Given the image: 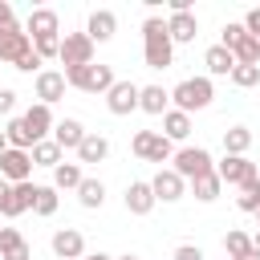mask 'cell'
Masks as SVG:
<instances>
[{
  "label": "cell",
  "instance_id": "obj_12",
  "mask_svg": "<svg viewBox=\"0 0 260 260\" xmlns=\"http://www.w3.org/2000/svg\"><path fill=\"white\" fill-rule=\"evenodd\" d=\"M150 191H154V199H158V203H175V199H183V195H187V183H183L171 167H158V175L150 179Z\"/></svg>",
  "mask_w": 260,
  "mask_h": 260
},
{
  "label": "cell",
  "instance_id": "obj_6",
  "mask_svg": "<svg viewBox=\"0 0 260 260\" xmlns=\"http://www.w3.org/2000/svg\"><path fill=\"white\" fill-rule=\"evenodd\" d=\"M57 61H61L65 69L89 65V61H93V41H89L85 32H65V37H61V49H57Z\"/></svg>",
  "mask_w": 260,
  "mask_h": 260
},
{
  "label": "cell",
  "instance_id": "obj_14",
  "mask_svg": "<svg viewBox=\"0 0 260 260\" xmlns=\"http://www.w3.org/2000/svg\"><path fill=\"white\" fill-rule=\"evenodd\" d=\"M32 85H37V102L41 106H53V102L65 98V73L61 69H41Z\"/></svg>",
  "mask_w": 260,
  "mask_h": 260
},
{
  "label": "cell",
  "instance_id": "obj_37",
  "mask_svg": "<svg viewBox=\"0 0 260 260\" xmlns=\"http://www.w3.org/2000/svg\"><path fill=\"white\" fill-rule=\"evenodd\" d=\"M57 49H61V37H37V41H32V53H37L41 61L57 57Z\"/></svg>",
  "mask_w": 260,
  "mask_h": 260
},
{
  "label": "cell",
  "instance_id": "obj_27",
  "mask_svg": "<svg viewBox=\"0 0 260 260\" xmlns=\"http://www.w3.org/2000/svg\"><path fill=\"white\" fill-rule=\"evenodd\" d=\"M81 162H61V167H53V187L57 191H77L81 187Z\"/></svg>",
  "mask_w": 260,
  "mask_h": 260
},
{
  "label": "cell",
  "instance_id": "obj_15",
  "mask_svg": "<svg viewBox=\"0 0 260 260\" xmlns=\"http://www.w3.org/2000/svg\"><path fill=\"white\" fill-rule=\"evenodd\" d=\"M24 32H28V41H37V37H61V20H57L53 8H32L28 20H24Z\"/></svg>",
  "mask_w": 260,
  "mask_h": 260
},
{
  "label": "cell",
  "instance_id": "obj_45",
  "mask_svg": "<svg viewBox=\"0 0 260 260\" xmlns=\"http://www.w3.org/2000/svg\"><path fill=\"white\" fill-rule=\"evenodd\" d=\"M252 248H256V252H260V232H256V236H252Z\"/></svg>",
  "mask_w": 260,
  "mask_h": 260
},
{
  "label": "cell",
  "instance_id": "obj_5",
  "mask_svg": "<svg viewBox=\"0 0 260 260\" xmlns=\"http://www.w3.org/2000/svg\"><path fill=\"white\" fill-rule=\"evenodd\" d=\"M130 150H134L142 162H171V158H175V146H171L158 130H138L134 142H130Z\"/></svg>",
  "mask_w": 260,
  "mask_h": 260
},
{
  "label": "cell",
  "instance_id": "obj_21",
  "mask_svg": "<svg viewBox=\"0 0 260 260\" xmlns=\"http://www.w3.org/2000/svg\"><path fill=\"white\" fill-rule=\"evenodd\" d=\"M85 134H89V130H85V126H81L77 118H61V122L53 126V134H49V138H53V142H57L61 150H77Z\"/></svg>",
  "mask_w": 260,
  "mask_h": 260
},
{
  "label": "cell",
  "instance_id": "obj_24",
  "mask_svg": "<svg viewBox=\"0 0 260 260\" xmlns=\"http://www.w3.org/2000/svg\"><path fill=\"white\" fill-rule=\"evenodd\" d=\"M167 142H183L187 134H191V114H183V110H167L162 114V130H158Z\"/></svg>",
  "mask_w": 260,
  "mask_h": 260
},
{
  "label": "cell",
  "instance_id": "obj_31",
  "mask_svg": "<svg viewBox=\"0 0 260 260\" xmlns=\"http://www.w3.org/2000/svg\"><path fill=\"white\" fill-rule=\"evenodd\" d=\"M219 175L215 171H207V175H199V179H191V191H195V199L199 203H211V199H219Z\"/></svg>",
  "mask_w": 260,
  "mask_h": 260
},
{
  "label": "cell",
  "instance_id": "obj_34",
  "mask_svg": "<svg viewBox=\"0 0 260 260\" xmlns=\"http://www.w3.org/2000/svg\"><path fill=\"white\" fill-rule=\"evenodd\" d=\"M57 203H61V195H57V187L49 183V187H37V203H32V211L37 215H53L57 211Z\"/></svg>",
  "mask_w": 260,
  "mask_h": 260
},
{
  "label": "cell",
  "instance_id": "obj_47",
  "mask_svg": "<svg viewBox=\"0 0 260 260\" xmlns=\"http://www.w3.org/2000/svg\"><path fill=\"white\" fill-rule=\"evenodd\" d=\"M256 219H260V211H256Z\"/></svg>",
  "mask_w": 260,
  "mask_h": 260
},
{
  "label": "cell",
  "instance_id": "obj_18",
  "mask_svg": "<svg viewBox=\"0 0 260 260\" xmlns=\"http://www.w3.org/2000/svg\"><path fill=\"white\" fill-rule=\"evenodd\" d=\"M154 203H158V199H154V191H150L146 179H134V183L126 187V211H130V215H150Z\"/></svg>",
  "mask_w": 260,
  "mask_h": 260
},
{
  "label": "cell",
  "instance_id": "obj_20",
  "mask_svg": "<svg viewBox=\"0 0 260 260\" xmlns=\"http://www.w3.org/2000/svg\"><path fill=\"white\" fill-rule=\"evenodd\" d=\"M138 110L162 118L171 110V89H162V85H138Z\"/></svg>",
  "mask_w": 260,
  "mask_h": 260
},
{
  "label": "cell",
  "instance_id": "obj_36",
  "mask_svg": "<svg viewBox=\"0 0 260 260\" xmlns=\"http://www.w3.org/2000/svg\"><path fill=\"white\" fill-rule=\"evenodd\" d=\"M240 37H244V24H240V20H228V24H223V32H219V45L232 53V49L240 45Z\"/></svg>",
  "mask_w": 260,
  "mask_h": 260
},
{
  "label": "cell",
  "instance_id": "obj_38",
  "mask_svg": "<svg viewBox=\"0 0 260 260\" xmlns=\"http://www.w3.org/2000/svg\"><path fill=\"white\" fill-rule=\"evenodd\" d=\"M41 65H45V61H41L32 49H24V53L16 57V65H12V69H20V73H41Z\"/></svg>",
  "mask_w": 260,
  "mask_h": 260
},
{
  "label": "cell",
  "instance_id": "obj_2",
  "mask_svg": "<svg viewBox=\"0 0 260 260\" xmlns=\"http://www.w3.org/2000/svg\"><path fill=\"white\" fill-rule=\"evenodd\" d=\"M215 98V85L211 77H183L175 89H171V110H183V114H195V110H207Z\"/></svg>",
  "mask_w": 260,
  "mask_h": 260
},
{
  "label": "cell",
  "instance_id": "obj_30",
  "mask_svg": "<svg viewBox=\"0 0 260 260\" xmlns=\"http://www.w3.org/2000/svg\"><path fill=\"white\" fill-rule=\"evenodd\" d=\"M248 146H252L248 126H228L223 130V154H248Z\"/></svg>",
  "mask_w": 260,
  "mask_h": 260
},
{
  "label": "cell",
  "instance_id": "obj_33",
  "mask_svg": "<svg viewBox=\"0 0 260 260\" xmlns=\"http://www.w3.org/2000/svg\"><path fill=\"white\" fill-rule=\"evenodd\" d=\"M223 252H228L232 260L248 256V252H252V236H248V232H236V228H232V232L223 236Z\"/></svg>",
  "mask_w": 260,
  "mask_h": 260
},
{
  "label": "cell",
  "instance_id": "obj_35",
  "mask_svg": "<svg viewBox=\"0 0 260 260\" xmlns=\"http://www.w3.org/2000/svg\"><path fill=\"white\" fill-rule=\"evenodd\" d=\"M232 85H240V89L260 85V65H236L232 69Z\"/></svg>",
  "mask_w": 260,
  "mask_h": 260
},
{
  "label": "cell",
  "instance_id": "obj_43",
  "mask_svg": "<svg viewBox=\"0 0 260 260\" xmlns=\"http://www.w3.org/2000/svg\"><path fill=\"white\" fill-rule=\"evenodd\" d=\"M8 191H12V183H4V179H0V207H4V199H8Z\"/></svg>",
  "mask_w": 260,
  "mask_h": 260
},
{
  "label": "cell",
  "instance_id": "obj_8",
  "mask_svg": "<svg viewBox=\"0 0 260 260\" xmlns=\"http://www.w3.org/2000/svg\"><path fill=\"white\" fill-rule=\"evenodd\" d=\"M215 175H219V183L244 187L248 179H256V162H252L248 154H223V158L215 162Z\"/></svg>",
  "mask_w": 260,
  "mask_h": 260
},
{
  "label": "cell",
  "instance_id": "obj_22",
  "mask_svg": "<svg viewBox=\"0 0 260 260\" xmlns=\"http://www.w3.org/2000/svg\"><path fill=\"white\" fill-rule=\"evenodd\" d=\"M0 260H32V248L16 228H0Z\"/></svg>",
  "mask_w": 260,
  "mask_h": 260
},
{
  "label": "cell",
  "instance_id": "obj_39",
  "mask_svg": "<svg viewBox=\"0 0 260 260\" xmlns=\"http://www.w3.org/2000/svg\"><path fill=\"white\" fill-rule=\"evenodd\" d=\"M171 260H203V248H199V244H179V248L171 252Z\"/></svg>",
  "mask_w": 260,
  "mask_h": 260
},
{
  "label": "cell",
  "instance_id": "obj_26",
  "mask_svg": "<svg viewBox=\"0 0 260 260\" xmlns=\"http://www.w3.org/2000/svg\"><path fill=\"white\" fill-rule=\"evenodd\" d=\"M28 158H32V167H49V171H53V167L65 162V150H61L53 138H41V142L28 150Z\"/></svg>",
  "mask_w": 260,
  "mask_h": 260
},
{
  "label": "cell",
  "instance_id": "obj_11",
  "mask_svg": "<svg viewBox=\"0 0 260 260\" xmlns=\"http://www.w3.org/2000/svg\"><path fill=\"white\" fill-rule=\"evenodd\" d=\"M28 175H32V158H28V150H4L0 154V179L4 183H28Z\"/></svg>",
  "mask_w": 260,
  "mask_h": 260
},
{
  "label": "cell",
  "instance_id": "obj_16",
  "mask_svg": "<svg viewBox=\"0 0 260 260\" xmlns=\"http://www.w3.org/2000/svg\"><path fill=\"white\" fill-rule=\"evenodd\" d=\"M20 118H24V126H28V134H32L37 142H41V138H49V134H53V126H57L53 106H41V102H32V106H28Z\"/></svg>",
  "mask_w": 260,
  "mask_h": 260
},
{
  "label": "cell",
  "instance_id": "obj_7",
  "mask_svg": "<svg viewBox=\"0 0 260 260\" xmlns=\"http://www.w3.org/2000/svg\"><path fill=\"white\" fill-rule=\"evenodd\" d=\"M106 110H110L114 118L134 114V110H138V85H134L130 77H118V81L106 89Z\"/></svg>",
  "mask_w": 260,
  "mask_h": 260
},
{
  "label": "cell",
  "instance_id": "obj_19",
  "mask_svg": "<svg viewBox=\"0 0 260 260\" xmlns=\"http://www.w3.org/2000/svg\"><path fill=\"white\" fill-rule=\"evenodd\" d=\"M167 32H171L175 45H191V41L199 37V20H195V12H171Z\"/></svg>",
  "mask_w": 260,
  "mask_h": 260
},
{
  "label": "cell",
  "instance_id": "obj_4",
  "mask_svg": "<svg viewBox=\"0 0 260 260\" xmlns=\"http://www.w3.org/2000/svg\"><path fill=\"white\" fill-rule=\"evenodd\" d=\"M171 171H175L183 183H191V179H199V175L215 171V162H211V150H207V146H183V150H175Z\"/></svg>",
  "mask_w": 260,
  "mask_h": 260
},
{
  "label": "cell",
  "instance_id": "obj_29",
  "mask_svg": "<svg viewBox=\"0 0 260 260\" xmlns=\"http://www.w3.org/2000/svg\"><path fill=\"white\" fill-rule=\"evenodd\" d=\"M4 138H8L12 150H32V146H37V138H32L28 126H24V118H12V122L4 126Z\"/></svg>",
  "mask_w": 260,
  "mask_h": 260
},
{
  "label": "cell",
  "instance_id": "obj_23",
  "mask_svg": "<svg viewBox=\"0 0 260 260\" xmlns=\"http://www.w3.org/2000/svg\"><path fill=\"white\" fill-rule=\"evenodd\" d=\"M203 65H207V77H232V69H236V57H232L223 45H211V49L203 53Z\"/></svg>",
  "mask_w": 260,
  "mask_h": 260
},
{
  "label": "cell",
  "instance_id": "obj_44",
  "mask_svg": "<svg viewBox=\"0 0 260 260\" xmlns=\"http://www.w3.org/2000/svg\"><path fill=\"white\" fill-rule=\"evenodd\" d=\"M4 150H8V138H4V130H0V154H4Z\"/></svg>",
  "mask_w": 260,
  "mask_h": 260
},
{
  "label": "cell",
  "instance_id": "obj_3",
  "mask_svg": "<svg viewBox=\"0 0 260 260\" xmlns=\"http://www.w3.org/2000/svg\"><path fill=\"white\" fill-rule=\"evenodd\" d=\"M114 81H118L114 69L102 65V61H89V65H81V69H65V85H73V89H81V93H106Z\"/></svg>",
  "mask_w": 260,
  "mask_h": 260
},
{
  "label": "cell",
  "instance_id": "obj_1",
  "mask_svg": "<svg viewBox=\"0 0 260 260\" xmlns=\"http://www.w3.org/2000/svg\"><path fill=\"white\" fill-rule=\"evenodd\" d=\"M142 61H146V69H171L175 65V41H171L162 16L142 20Z\"/></svg>",
  "mask_w": 260,
  "mask_h": 260
},
{
  "label": "cell",
  "instance_id": "obj_9",
  "mask_svg": "<svg viewBox=\"0 0 260 260\" xmlns=\"http://www.w3.org/2000/svg\"><path fill=\"white\" fill-rule=\"evenodd\" d=\"M49 248H53L57 260H81L85 256V236L77 228H57L53 240H49Z\"/></svg>",
  "mask_w": 260,
  "mask_h": 260
},
{
  "label": "cell",
  "instance_id": "obj_40",
  "mask_svg": "<svg viewBox=\"0 0 260 260\" xmlns=\"http://www.w3.org/2000/svg\"><path fill=\"white\" fill-rule=\"evenodd\" d=\"M240 24H244V32H248V37H260V8H248Z\"/></svg>",
  "mask_w": 260,
  "mask_h": 260
},
{
  "label": "cell",
  "instance_id": "obj_25",
  "mask_svg": "<svg viewBox=\"0 0 260 260\" xmlns=\"http://www.w3.org/2000/svg\"><path fill=\"white\" fill-rule=\"evenodd\" d=\"M110 154V138L106 134H85L81 146H77V162H106Z\"/></svg>",
  "mask_w": 260,
  "mask_h": 260
},
{
  "label": "cell",
  "instance_id": "obj_42",
  "mask_svg": "<svg viewBox=\"0 0 260 260\" xmlns=\"http://www.w3.org/2000/svg\"><path fill=\"white\" fill-rule=\"evenodd\" d=\"M12 24H16V12L8 0H0V28H12Z\"/></svg>",
  "mask_w": 260,
  "mask_h": 260
},
{
  "label": "cell",
  "instance_id": "obj_28",
  "mask_svg": "<svg viewBox=\"0 0 260 260\" xmlns=\"http://www.w3.org/2000/svg\"><path fill=\"white\" fill-rule=\"evenodd\" d=\"M77 203L89 207V211H98V207L106 203V183H102V179H81V187H77Z\"/></svg>",
  "mask_w": 260,
  "mask_h": 260
},
{
  "label": "cell",
  "instance_id": "obj_46",
  "mask_svg": "<svg viewBox=\"0 0 260 260\" xmlns=\"http://www.w3.org/2000/svg\"><path fill=\"white\" fill-rule=\"evenodd\" d=\"M118 260H138V256H134V252H126V256H118Z\"/></svg>",
  "mask_w": 260,
  "mask_h": 260
},
{
  "label": "cell",
  "instance_id": "obj_17",
  "mask_svg": "<svg viewBox=\"0 0 260 260\" xmlns=\"http://www.w3.org/2000/svg\"><path fill=\"white\" fill-rule=\"evenodd\" d=\"M114 32H118V16H114L110 8H93L89 20H85V37H89L93 45H102V41H110Z\"/></svg>",
  "mask_w": 260,
  "mask_h": 260
},
{
  "label": "cell",
  "instance_id": "obj_41",
  "mask_svg": "<svg viewBox=\"0 0 260 260\" xmlns=\"http://www.w3.org/2000/svg\"><path fill=\"white\" fill-rule=\"evenodd\" d=\"M16 98H20V93H16V89H8V85H0V118H4V114H12V110H16Z\"/></svg>",
  "mask_w": 260,
  "mask_h": 260
},
{
  "label": "cell",
  "instance_id": "obj_32",
  "mask_svg": "<svg viewBox=\"0 0 260 260\" xmlns=\"http://www.w3.org/2000/svg\"><path fill=\"white\" fill-rule=\"evenodd\" d=\"M236 207H240V211H252V215L260 211V175H256V179H248V183L240 187V195H236Z\"/></svg>",
  "mask_w": 260,
  "mask_h": 260
},
{
  "label": "cell",
  "instance_id": "obj_13",
  "mask_svg": "<svg viewBox=\"0 0 260 260\" xmlns=\"http://www.w3.org/2000/svg\"><path fill=\"white\" fill-rule=\"evenodd\" d=\"M24 49H32V41H28V32H24V24H12V28H0V65H16V57H20Z\"/></svg>",
  "mask_w": 260,
  "mask_h": 260
},
{
  "label": "cell",
  "instance_id": "obj_10",
  "mask_svg": "<svg viewBox=\"0 0 260 260\" xmlns=\"http://www.w3.org/2000/svg\"><path fill=\"white\" fill-rule=\"evenodd\" d=\"M32 203H37V183H32V179H28V183H12V191H8V199H4V207H0V215H4V219H16V215L32 211Z\"/></svg>",
  "mask_w": 260,
  "mask_h": 260
}]
</instances>
